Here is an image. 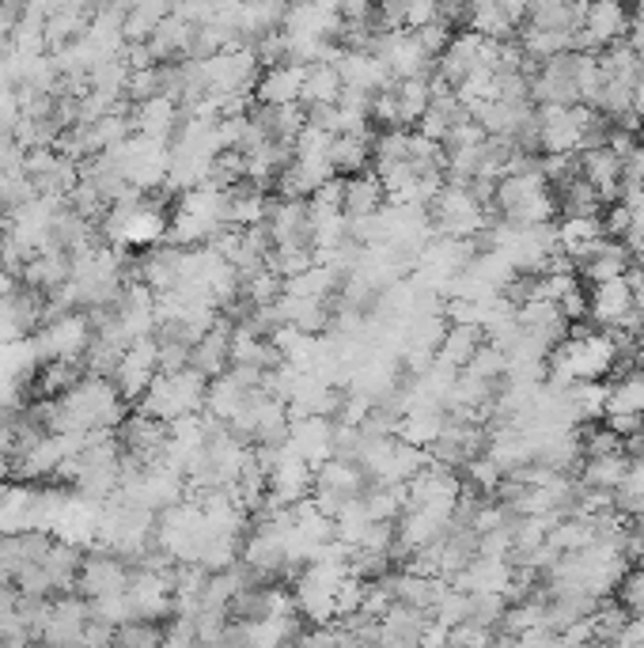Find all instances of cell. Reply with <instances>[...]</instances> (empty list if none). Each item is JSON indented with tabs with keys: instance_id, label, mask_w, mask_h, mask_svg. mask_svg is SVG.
<instances>
[{
	"instance_id": "cell-1",
	"label": "cell",
	"mask_w": 644,
	"mask_h": 648,
	"mask_svg": "<svg viewBox=\"0 0 644 648\" xmlns=\"http://www.w3.org/2000/svg\"><path fill=\"white\" fill-rule=\"evenodd\" d=\"M228 228L224 220V194L209 190V186H198V190L182 194L179 205L171 213V228H167V239L171 247H209L220 232Z\"/></svg>"
},
{
	"instance_id": "cell-2",
	"label": "cell",
	"mask_w": 644,
	"mask_h": 648,
	"mask_svg": "<svg viewBox=\"0 0 644 648\" xmlns=\"http://www.w3.org/2000/svg\"><path fill=\"white\" fill-rule=\"evenodd\" d=\"M205 391H209V380L194 369L175 372V375L160 372L152 380V387L145 391V399L137 402V413L164 421V425H175V421H182V418H198L205 410Z\"/></svg>"
},
{
	"instance_id": "cell-3",
	"label": "cell",
	"mask_w": 644,
	"mask_h": 648,
	"mask_svg": "<svg viewBox=\"0 0 644 648\" xmlns=\"http://www.w3.org/2000/svg\"><path fill=\"white\" fill-rule=\"evenodd\" d=\"M428 224H433L436 239H478L489 220H485V209L470 197L466 186L444 183V190L436 194V202L428 205Z\"/></svg>"
},
{
	"instance_id": "cell-4",
	"label": "cell",
	"mask_w": 644,
	"mask_h": 648,
	"mask_svg": "<svg viewBox=\"0 0 644 648\" xmlns=\"http://www.w3.org/2000/svg\"><path fill=\"white\" fill-rule=\"evenodd\" d=\"M581 61L584 53H557L531 77V107H581Z\"/></svg>"
},
{
	"instance_id": "cell-5",
	"label": "cell",
	"mask_w": 644,
	"mask_h": 648,
	"mask_svg": "<svg viewBox=\"0 0 644 648\" xmlns=\"http://www.w3.org/2000/svg\"><path fill=\"white\" fill-rule=\"evenodd\" d=\"M129 561H121L118 553L110 550H88L80 561V577H77V596L80 599H110V596H126L129 588Z\"/></svg>"
},
{
	"instance_id": "cell-6",
	"label": "cell",
	"mask_w": 644,
	"mask_h": 648,
	"mask_svg": "<svg viewBox=\"0 0 644 648\" xmlns=\"http://www.w3.org/2000/svg\"><path fill=\"white\" fill-rule=\"evenodd\" d=\"M88 342H91V323H88V315H80V312L53 318V323H46L42 331L31 337L34 353H39V364L83 356Z\"/></svg>"
},
{
	"instance_id": "cell-7",
	"label": "cell",
	"mask_w": 644,
	"mask_h": 648,
	"mask_svg": "<svg viewBox=\"0 0 644 648\" xmlns=\"http://www.w3.org/2000/svg\"><path fill=\"white\" fill-rule=\"evenodd\" d=\"M592 118L587 107H546L538 110V145L543 156H573L584 145V126Z\"/></svg>"
},
{
	"instance_id": "cell-8",
	"label": "cell",
	"mask_w": 644,
	"mask_h": 648,
	"mask_svg": "<svg viewBox=\"0 0 644 648\" xmlns=\"http://www.w3.org/2000/svg\"><path fill=\"white\" fill-rule=\"evenodd\" d=\"M156 375H160V345H156V337H141V342H133L121 353L115 387L126 402H141Z\"/></svg>"
},
{
	"instance_id": "cell-9",
	"label": "cell",
	"mask_w": 644,
	"mask_h": 648,
	"mask_svg": "<svg viewBox=\"0 0 644 648\" xmlns=\"http://www.w3.org/2000/svg\"><path fill=\"white\" fill-rule=\"evenodd\" d=\"M633 269V255L625 251V243L614 239H595L581 258L573 262V274L584 277L587 285H606V281H622Z\"/></svg>"
},
{
	"instance_id": "cell-10",
	"label": "cell",
	"mask_w": 644,
	"mask_h": 648,
	"mask_svg": "<svg viewBox=\"0 0 644 648\" xmlns=\"http://www.w3.org/2000/svg\"><path fill=\"white\" fill-rule=\"evenodd\" d=\"M88 622H91L88 599L58 596V599H53V615H50V622H46L39 641L50 645V648H77L83 641V626H88Z\"/></svg>"
},
{
	"instance_id": "cell-11",
	"label": "cell",
	"mask_w": 644,
	"mask_h": 648,
	"mask_svg": "<svg viewBox=\"0 0 644 648\" xmlns=\"http://www.w3.org/2000/svg\"><path fill=\"white\" fill-rule=\"evenodd\" d=\"M315 490V467H307L304 459H296L288 448H281L274 471H269V497L281 501L285 509H296L300 501H307Z\"/></svg>"
},
{
	"instance_id": "cell-12",
	"label": "cell",
	"mask_w": 644,
	"mask_h": 648,
	"mask_svg": "<svg viewBox=\"0 0 644 648\" xmlns=\"http://www.w3.org/2000/svg\"><path fill=\"white\" fill-rule=\"evenodd\" d=\"M285 35L315 42H341V12L338 4H293L285 12Z\"/></svg>"
},
{
	"instance_id": "cell-13",
	"label": "cell",
	"mask_w": 644,
	"mask_h": 648,
	"mask_svg": "<svg viewBox=\"0 0 644 648\" xmlns=\"http://www.w3.org/2000/svg\"><path fill=\"white\" fill-rule=\"evenodd\" d=\"M334 421L326 418H293L288 425V452L304 459L307 467H323L326 459H334Z\"/></svg>"
},
{
	"instance_id": "cell-14",
	"label": "cell",
	"mask_w": 644,
	"mask_h": 648,
	"mask_svg": "<svg viewBox=\"0 0 644 648\" xmlns=\"http://www.w3.org/2000/svg\"><path fill=\"white\" fill-rule=\"evenodd\" d=\"M516 580V569L512 561L497 558H474L459 577H452V588L463 591V596H504Z\"/></svg>"
},
{
	"instance_id": "cell-15",
	"label": "cell",
	"mask_w": 644,
	"mask_h": 648,
	"mask_svg": "<svg viewBox=\"0 0 644 648\" xmlns=\"http://www.w3.org/2000/svg\"><path fill=\"white\" fill-rule=\"evenodd\" d=\"M633 312V288L630 281H606L587 293V323H595L600 331H614L625 315Z\"/></svg>"
},
{
	"instance_id": "cell-16",
	"label": "cell",
	"mask_w": 644,
	"mask_h": 648,
	"mask_svg": "<svg viewBox=\"0 0 644 648\" xmlns=\"http://www.w3.org/2000/svg\"><path fill=\"white\" fill-rule=\"evenodd\" d=\"M387 205V190H383L376 171H360L353 178H341V216L349 224L368 220Z\"/></svg>"
},
{
	"instance_id": "cell-17",
	"label": "cell",
	"mask_w": 644,
	"mask_h": 648,
	"mask_svg": "<svg viewBox=\"0 0 644 648\" xmlns=\"http://www.w3.org/2000/svg\"><path fill=\"white\" fill-rule=\"evenodd\" d=\"M581 175L600 194L603 209L622 202V159L611 148H587V153H581Z\"/></svg>"
},
{
	"instance_id": "cell-18",
	"label": "cell",
	"mask_w": 644,
	"mask_h": 648,
	"mask_svg": "<svg viewBox=\"0 0 644 648\" xmlns=\"http://www.w3.org/2000/svg\"><path fill=\"white\" fill-rule=\"evenodd\" d=\"M190 369L201 372L205 380H217V375H224L231 369V323L224 315H220V323L212 326V331L205 334L198 345H194Z\"/></svg>"
},
{
	"instance_id": "cell-19",
	"label": "cell",
	"mask_w": 644,
	"mask_h": 648,
	"mask_svg": "<svg viewBox=\"0 0 644 648\" xmlns=\"http://www.w3.org/2000/svg\"><path fill=\"white\" fill-rule=\"evenodd\" d=\"M300 91H304V69H296V65H274V69H266L258 77L255 102L258 107H293V102H300Z\"/></svg>"
},
{
	"instance_id": "cell-20",
	"label": "cell",
	"mask_w": 644,
	"mask_h": 648,
	"mask_svg": "<svg viewBox=\"0 0 644 648\" xmlns=\"http://www.w3.org/2000/svg\"><path fill=\"white\" fill-rule=\"evenodd\" d=\"M72 281V258L61 255V251H42V255H34L27 262L20 285L34 288V293L42 296H53L58 288H65Z\"/></svg>"
},
{
	"instance_id": "cell-21",
	"label": "cell",
	"mask_w": 644,
	"mask_h": 648,
	"mask_svg": "<svg viewBox=\"0 0 644 648\" xmlns=\"http://www.w3.org/2000/svg\"><path fill=\"white\" fill-rule=\"evenodd\" d=\"M482 345H485L482 326H447L440 350H436V364L447 372H466Z\"/></svg>"
},
{
	"instance_id": "cell-22",
	"label": "cell",
	"mask_w": 644,
	"mask_h": 648,
	"mask_svg": "<svg viewBox=\"0 0 644 648\" xmlns=\"http://www.w3.org/2000/svg\"><path fill=\"white\" fill-rule=\"evenodd\" d=\"M80 561L83 550L69 547V542H53L42 558V569L53 585V596H77V577H80Z\"/></svg>"
},
{
	"instance_id": "cell-23",
	"label": "cell",
	"mask_w": 644,
	"mask_h": 648,
	"mask_svg": "<svg viewBox=\"0 0 644 648\" xmlns=\"http://www.w3.org/2000/svg\"><path fill=\"white\" fill-rule=\"evenodd\" d=\"M587 4H557V0H546V4H531L527 8V27L549 35H576L584 27Z\"/></svg>"
},
{
	"instance_id": "cell-24",
	"label": "cell",
	"mask_w": 644,
	"mask_h": 648,
	"mask_svg": "<svg viewBox=\"0 0 644 648\" xmlns=\"http://www.w3.org/2000/svg\"><path fill=\"white\" fill-rule=\"evenodd\" d=\"M315 490H326L334 497H345V501H353V497H360L368 490V478L360 474L357 463H345V459H326L323 467H315Z\"/></svg>"
},
{
	"instance_id": "cell-25",
	"label": "cell",
	"mask_w": 644,
	"mask_h": 648,
	"mask_svg": "<svg viewBox=\"0 0 644 648\" xmlns=\"http://www.w3.org/2000/svg\"><path fill=\"white\" fill-rule=\"evenodd\" d=\"M371 137L376 134H341L330 145V167L338 178H353L371 167Z\"/></svg>"
},
{
	"instance_id": "cell-26",
	"label": "cell",
	"mask_w": 644,
	"mask_h": 648,
	"mask_svg": "<svg viewBox=\"0 0 644 648\" xmlns=\"http://www.w3.org/2000/svg\"><path fill=\"white\" fill-rule=\"evenodd\" d=\"M625 474H630V455L625 452H614V455H595V459H584L581 463V474L576 482L587 485V490H606V493H618Z\"/></svg>"
},
{
	"instance_id": "cell-27",
	"label": "cell",
	"mask_w": 644,
	"mask_h": 648,
	"mask_svg": "<svg viewBox=\"0 0 644 648\" xmlns=\"http://www.w3.org/2000/svg\"><path fill=\"white\" fill-rule=\"evenodd\" d=\"M341 72L338 65H326V61H315L304 69V91H300V102L304 107H334L341 96Z\"/></svg>"
},
{
	"instance_id": "cell-28",
	"label": "cell",
	"mask_w": 644,
	"mask_h": 648,
	"mask_svg": "<svg viewBox=\"0 0 644 648\" xmlns=\"http://www.w3.org/2000/svg\"><path fill=\"white\" fill-rule=\"evenodd\" d=\"M83 375H88V369H83L80 356H72V361H46V364H39L34 394H42V399H65Z\"/></svg>"
},
{
	"instance_id": "cell-29",
	"label": "cell",
	"mask_w": 644,
	"mask_h": 648,
	"mask_svg": "<svg viewBox=\"0 0 644 648\" xmlns=\"http://www.w3.org/2000/svg\"><path fill=\"white\" fill-rule=\"evenodd\" d=\"M433 107V91H428V80H406L395 84V115H398V129H417L422 118Z\"/></svg>"
},
{
	"instance_id": "cell-30",
	"label": "cell",
	"mask_w": 644,
	"mask_h": 648,
	"mask_svg": "<svg viewBox=\"0 0 644 648\" xmlns=\"http://www.w3.org/2000/svg\"><path fill=\"white\" fill-rule=\"evenodd\" d=\"M171 16V4H152V0H141V4H129L126 12V23H121V39L129 46L137 42H148L156 31H160V23Z\"/></svg>"
},
{
	"instance_id": "cell-31",
	"label": "cell",
	"mask_w": 644,
	"mask_h": 648,
	"mask_svg": "<svg viewBox=\"0 0 644 648\" xmlns=\"http://www.w3.org/2000/svg\"><path fill=\"white\" fill-rule=\"evenodd\" d=\"M164 641H167V626L141 622V618L121 626L115 634V648H164Z\"/></svg>"
},
{
	"instance_id": "cell-32",
	"label": "cell",
	"mask_w": 644,
	"mask_h": 648,
	"mask_svg": "<svg viewBox=\"0 0 644 648\" xmlns=\"http://www.w3.org/2000/svg\"><path fill=\"white\" fill-rule=\"evenodd\" d=\"M433 622H440L447 629H455V626H463V622H470V596H463V591H455V588H447L444 596H440V603L433 607Z\"/></svg>"
},
{
	"instance_id": "cell-33",
	"label": "cell",
	"mask_w": 644,
	"mask_h": 648,
	"mask_svg": "<svg viewBox=\"0 0 644 648\" xmlns=\"http://www.w3.org/2000/svg\"><path fill=\"white\" fill-rule=\"evenodd\" d=\"M618 603L630 610L633 618L644 615V566H633L618 585Z\"/></svg>"
},
{
	"instance_id": "cell-34",
	"label": "cell",
	"mask_w": 644,
	"mask_h": 648,
	"mask_svg": "<svg viewBox=\"0 0 644 648\" xmlns=\"http://www.w3.org/2000/svg\"><path fill=\"white\" fill-rule=\"evenodd\" d=\"M504 610H508V603H504V596H470V622L474 626H485V629H497Z\"/></svg>"
},
{
	"instance_id": "cell-35",
	"label": "cell",
	"mask_w": 644,
	"mask_h": 648,
	"mask_svg": "<svg viewBox=\"0 0 644 648\" xmlns=\"http://www.w3.org/2000/svg\"><path fill=\"white\" fill-rule=\"evenodd\" d=\"M440 20V4H433V0H417V4H406V16H403V31H422V27L436 23Z\"/></svg>"
},
{
	"instance_id": "cell-36",
	"label": "cell",
	"mask_w": 644,
	"mask_h": 648,
	"mask_svg": "<svg viewBox=\"0 0 644 648\" xmlns=\"http://www.w3.org/2000/svg\"><path fill=\"white\" fill-rule=\"evenodd\" d=\"M115 634L118 629L115 626H107V622H99V618H91L88 626H83V648H115Z\"/></svg>"
},
{
	"instance_id": "cell-37",
	"label": "cell",
	"mask_w": 644,
	"mask_h": 648,
	"mask_svg": "<svg viewBox=\"0 0 644 648\" xmlns=\"http://www.w3.org/2000/svg\"><path fill=\"white\" fill-rule=\"evenodd\" d=\"M625 42H630V50L644 61V4L630 8V39Z\"/></svg>"
},
{
	"instance_id": "cell-38",
	"label": "cell",
	"mask_w": 644,
	"mask_h": 648,
	"mask_svg": "<svg viewBox=\"0 0 644 648\" xmlns=\"http://www.w3.org/2000/svg\"><path fill=\"white\" fill-rule=\"evenodd\" d=\"M625 281H630V288H633V307L644 315V269L633 266L630 274H625Z\"/></svg>"
},
{
	"instance_id": "cell-39",
	"label": "cell",
	"mask_w": 644,
	"mask_h": 648,
	"mask_svg": "<svg viewBox=\"0 0 644 648\" xmlns=\"http://www.w3.org/2000/svg\"><path fill=\"white\" fill-rule=\"evenodd\" d=\"M633 115L644 121V61H641V72H637V84H633Z\"/></svg>"
},
{
	"instance_id": "cell-40",
	"label": "cell",
	"mask_w": 644,
	"mask_h": 648,
	"mask_svg": "<svg viewBox=\"0 0 644 648\" xmlns=\"http://www.w3.org/2000/svg\"><path fill=\"white\" fill-rule=\"evenodd\" d=\"M12 288H16V281L8 277V274H0V304H4V300L12 296Z\"/></svg>"
},
{
	"instance_id": "cell-41",
	"label": "cell",
	"mask_w": 644,
	"mask_h": 648,
	"mask_svg": "<svg viewBox=\"0 0 644 648\" xmlns=\"http://www.w3.org/2000/svg\"><path fill=\"white\" fill-rule=\"evenodd\" d=\"M0 258H4V228H0Z\"/></svg>"
},
{
	"instance_id": "cell-42",
	"label": "cell",
	"mask_w": 644,
	"mask_h": 648,
	"mask_svg": "<svg viewBox=\"0 0 644 648\" xmlns=\"http://www.w3.org/2000/svg\"><path fill=\"white\" fill-rule=\"evenodd\" d=\"M27 648H50V645H42V641H31V645H27Z\"/></svg>"
},
{
	"instance_id": "cell-43",
	"label": "cell",
	"mask_w": 644,
	"mask_h": 648,
	"mask_svg": "<svg viewBox=\"0 0 644 648\" xmlns=\"http://www.w3.org/2000/svg\"><path fill=\"white\" fill-rule=\"evenodd\" d=\"M641 197H644V186H641Z\"/></svg>"
},
{
	"instance_id": "cell-44",
	"label": "cell",
	"mask_w": 644,
	"mask_h": 648,
	"mask_svg": "<svg viewBox=\"0 0 644 648\" xmlns=\"http://www.w3.org/2000/svg\"><path fill=\"white\" fill-rule=\"evenodd\" d=\"M77 648H83V645H77Z\"/></svg>"
}]
</instances>
